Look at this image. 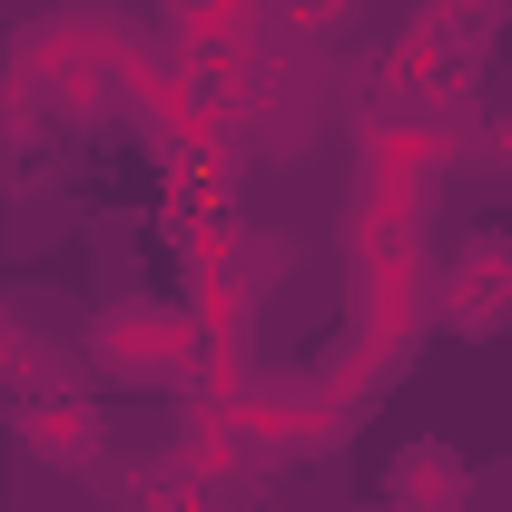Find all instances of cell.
Masks as SVG:
<instances>
[{
  "label": "cell",
  "instance_id": "1",
  "mask_svg": "<svg viewBox=\"0 0 512 512\" xmlns=\"http://www.w3.org/2000/svg\"><path fill=\"white\" fill-rule=\"evenodd\" d=\"M89 365L109 384H178V365H188V316L158 306V296H128V306H109V316L89 325Z\"/></svg>",
  "mask_w": 512,
  "mask_h": 512
},
{
  "label": "cell",
  "instance_id": "2",
  "mask_svg": "<svg viewBox=\"0 0 512 512\" xmlns=\"http://www.w3.org/2000/svg\"><path fill=\"white\" fill-rule=\"evenodd\" d=\"M444 325L463 345L512 335V237L503 227H473V237L444 256Z\"/></svg>",
  "mask_w": 512,
  "mask_h": 512
},
{
  "label": "cell",
  "instance_id": "3",
  "mask_svg": "<svg viewBox=\"0 0 512 512\" xmlns=\"http://www.w3.org/2000/svg\"><path fill=\"white\" fill-rule=\"evenodd\" d=\"M473 503V463L453 444H404L384 463V512H463Z\"/></svg>",
  "mask_w": 512,
  "mask_h": 512
}]
</instances>
